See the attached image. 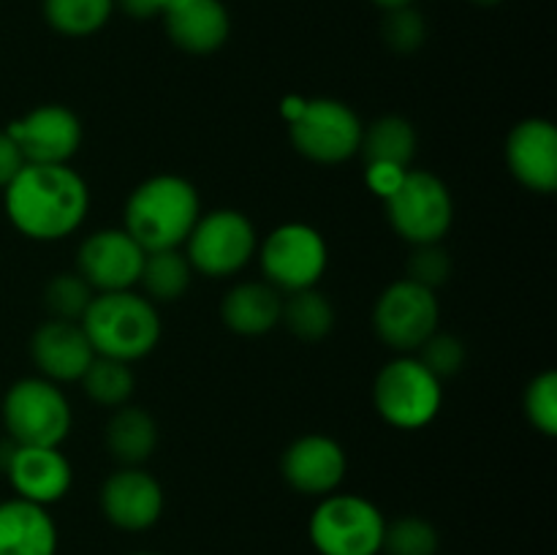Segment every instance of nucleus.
Returning a JSON list of instances; mask_svg holds the SVG:
<instances>
[{"label":"nucleus","mask_w":557,"mask_h":555,"mask_svg":"<svg viewBox=\"0 0 557 555\" xmlns=\"http://www.w3.org/2000/svg\"><path fill=\"white\" fill-rule=\"evenodd\" d=\"M381 38L386 47L397 54H411L428 41V22L417 5H403V9L384 11L381 22Z\"/></svg>","instance_id":"obj_30"},{"label":"nucleus","mask_w":557,"mask_h":555,"mask_svg":"<svg viewBox=\"0 0 557 555\" xmlns=\"http://www.w3.org/2000/svg\"><path fill=\"white\" fill-rule=\"evenodd\" d=\"M20 145L27 163L38 166H60L69 163L82 147V120L63 103H44L16 118L5 128Z\"/></svg>","instance_id":"obj_14"},{"label":"nucleus","mask_w":557,"mask_h":555,"mask_svg":"<svg viewBox=\"0 0 557 555\" xmlns=\"http://www.w3.org/2000/svg\"><path fill=\"white\" fill-rule=\"evenodd\" d=\"M201 215V199L194 183L180 174H156L131 190L123 210V229L145 248H183Z\"/></svg>","instance_id":"obj_2"},{"label":"nucleus","mask_w":557,"mask_h":555,"mask_svg":"<svg viewBox=\"0 0 557 555\" xmlns=\"http://www.w3.org/2000/svg\"><path fill=\"white\" fill-rule=\"evenodd\" d=\"M281 324L302 343H321L335 326V305L319 288H302L283 299Z\"/></svg>","instance_id":"obj_25"},{"label":"nucleus","mask_w":557,"mask_h":555,"mask_svg":"<svg viewBox=\"0 0 557 555\" xmlns=\"http://www.w3.org/2000/svg\"><path fill=\"white\" fill-rule=\"evenodd\" d=\"M114 9L128 14L131 20H152V16H161V9H158L156 0H114Z\"/></svg>","instance_id":"obj_36"},{"label":"nucleus","mask_w":557,"mask_h":555,"mask_svg":"<svg viewBox=\"0 0 557 555\" xmlns=\"http://www.w3.org/2000/svg\"><path fill=\"white\" fill-rule=\"evenodd\" d=\"M114 14V0H44V20L65 38H87L103 30Z\"/></svg>","instance_id":"obj_26"},{"label":"nucleus","mask_w":557,"mask_h":555,"mask_svg":"<svg viewBox=\"0 0 557 555\" xmlns=\"http://www.w3.org/2000/svg\"><path fill=\"white\" fill-rule=\"evenodd\" d=\"M408 169H400V166H384V163H370V166H364V180H368V188L373 190L375 196H381V199H386V196L392 194V190L400 185V180L406 177Z\"/></svg>","instance_id":"obj_35"},{"label":"nucleus","mask_w":557,"mask_h":555,"mask_svg":"<svg viewBox=\"0 0 557 555\" xmlns=\"http://www.w3.org/2000/svg\"><path fill=\"white\" fill-rule=\"evenodd\" d=\"M156 3H158V9H161V16H163L169 9H174V5L185 3V0H156Z\"/></svg>","instance_id":"obj_38"},{"label":"nucleus","mask_w":557,"mask_h":555,"mask_svg":"<svg viewBox=\"0 0 557 555\" xmlns=\"http://www.w3.org/2000/svg\"><path fill=\"white\" fill-rule=\"evenodd\" d=\"M145 248L120 229H98L82 239L76 250V272L96 294L128 292L139 286Z\"/></svg>","instance_id":"obj_13"},{"label":"nucleus","mask_w":557,"mask_h":555,"mask_svg":"<svg viewBox=\"0 0 557 555\" xmlns=\"http://www.w3.org/2000/svg\"><path fill=\"white\" fill-rule=\"evenodd\" d=\"M79 324L98 357L128 365L156 351L163 332L158 305L136 288L96 294Z\"/></svg>","instance_id":"obj_3"},{"label":"nucleus","mask_w":557,"mask_h":555,"mask_svg":"<svg viewBox=\"0 0 557 555\" xmlns=\"http://www.w3.org/2000/svg\"><path fill=\"white\" fill-rule=\"evenodd\" d=\"M417 359L435 375V379H451L462 370L468 359V348L466 343L460 341L451 332H438L435 330L422 346L417 348Z\"/></svg>","instance_id":"obj_32"},{"label":"nucleus","mask_w":557,"mask_h":555,"mask_svg":"<svg viewBox=\"0 0 557 555\" xmlns=\"http://www.w3.org/2000/svg\"><path fill=\"white\" fill-rule=\"evenodd\" d=\"M373 406L392 428L422 430L444 406V381L435 379L417 357L400 354L375 375Z\"/></svg>","instance_id":"obj_5"},{"label":"nucleus","mask_w":557,"mask_h":555,"mask_svg":"<svg viewBox=\"0 0 557 555\" xmlns=\"http://www.w3.org/2000/svg\"><path fill=\"white\" fill-rule=\"evenodd\" d=\"M0 468L16 498L52 506L69 495L74 471L60 446H20L11 439L0 444Z\"/></svg>","instance_id":"obj_12"},{"label":"nucleus","mask_w":557,"mask_h":555,"mask_svg":"<svg viewBox=\"0 0 557 555\" xmlns=\"http://www.w3.org/2000/svg\"><path fill=\"white\" fill-rule=\"evenodd\" d=\"M30 359L44 379L54 384H69L85 375V370L96 359V351L79 321L49 319L33 332Z\"/></svg>","instance_id":"obj_18"},{"label":"nucleus","mask_w":557,"mask_h":555,"mask_svg":"<svg viewBox=\"0 0 557 555\" xmlns=\"http://www.w3.org/2000/svg\"><path fill=\"white\" fill-rule=\"evenodd\" d=\"M27 166L25 156H22L20 145L11 139L9 131H0V190Z\"/></svg>","instance_id":"obj_34"},{"label":"nucleus","mask_w":557,"mask_h":555,"mask_svg":"<svg viewBox=\"0 0 557 555\" xmlns=\"http://www.w3.org/2000/svg\"><path fill=\"white\" fill-rule=\"evenodd\" d=\"M283 297L267 281H245L226 292L221 303V319L232 332L259 337L281 324Z\"/></svg>","instance_id":"obj_21"},{"label":"nucleus","mask_w":557,"mask_h":555,"mask_svg":"<svg viewBox=\"0 0 557 555\" xmlns=\"http://www.w3.org/2000/svg\"><path fill=\"white\" fill-rule=\"evenodd\" d=\"M362 120L337 98H313L305 101L297 118L288 123V136L299 156L313 163L335 166L359 156L362 145Z\"/></svg>","instance_id":"obj_10"},{"label":"nucleus","mask_w":557,"mask_h":555,"mask_svg":"<svg viewBox=\"0 0 557 555\" xmlns=\"http://www.w3.org/2000/svg\"><path fill=\"white\" fill-rule=\"evenodd\" d=\"M3 207L11 226L36 243L65 239L85 223L90 190L85 177L69 163L38 166L27 163L3 188Z\"/></svg>","instance_id":"obj_1"},{"label":"nucleus","mask_w":557,"mask_h":555,"mask_svg":"<svg viewBox=\"0 0 557 555\" xmlns=\"http://www.w3.org/2000/svg\"><path fill=\"white\" fill-rule=\"evenodd\" d=\"M384 201L395 234L411 245L444 243L455 223L449 185L428 169H408L400 185Z\"/></svg>","instance_id":"obj_7"},{"label":"nucleus","mask_w":557,"mask_h":555,"mask_svg":"<svg viewBox=\"0 0 557 555\" xmlns=\"http://www.w3.org/2000/svg\"><path fill=\"white\" fill-rule=\"evenodd\" d=\"M190 281H194V267H190L185 250H152L145 256L139 286L150 303H177L190 288Z\"/></svg>","instance_id":"obj_24"},{"label":"nucleus","mask_w":557,"mask_h":555,"mask_svg":"<svg viewBox=\"0 0 557 555\" xmlns=\"http://www.w3.org/2000/svg\"><path fill=\"white\" fill-rule=\"evenodd\" d=\"M103 444L120 466H145L158 446L156 419L145 408L125 403L114 408L112 419L107 422Z\"/></svg>","instance_id":"obj_22"},{"label":"nucleus","mask_w":557,"mask_h":555,"mask_svg":"<svg viewBox=\"0 0 557 555\" xmlns=\"http://www.w3.org/2000/svg\"><path fill=\"white\" fill-rule=\"evenodd\" d=\"M417 145V131H413L411 120L400 118V114H384L364 125L359 156L364 158V166L384 163V166L411 169Z\"/></svg>","instance_id":"obj_23"},{"label":"nucleus","mask_w":557,"mask_h":555,"mask_svg":"<svg viewBox=\"0 0 557 555\" xmlns=\"http://www.w3.org/2000/svg\"><path fill=\"white\" fill-rule=\"evenodd\" d=\"M92 297H96V292L87 286V281L76 270L60 272L44 288V305H47L49 316L60 321H82Z\"/></svg>","instance_id":"obj_29"},{"label":"nucleus","mask_w":557,"mask_h":555,"mask_svg":"<svg viewBox=\"0 0 557 555\" xmlns=\"http://www.w3.org/2000/svg\"><path fill=\"white\" fill-rule=\"evenodd\" d=\"M98 504L109 526L125 533H141L161 520L166 493L161 482L141 466H120L101 484Z\"/></svg>","instance_id":"obj_15"},{"label":"nucleus","mask_w":557,"mask_h":555,"mask_svg":"<svg viewBox=\"0 0 557 555\" xmlns=\"http://www.w3.org/2000/svg\"><path fill=\"white\" fill-rule=\"evenodd\" d=\"M506 166L522 188L533 194L557 190V128L553 120L528 118L506 136Z\"/></svg>","instance_id":"obj_17"},{"label":"nucleus","mask_w":557,"mask_h":555,"mask_svg":"<svg viewBox=\"0 0 557 555\" xmlns=\"http://www.w3.org/2000/svg\"><path fill=\"white\" fill-rule=\"evenodd\" d=\"M79 381L82 386H85L87 397L103 408L125 406V403L131 400V395H134L136 386L134 370H131L128 362L98 357V354Z\"/></svg>","instance_id":"obj_27"},{"label":"nucleus","mask_w":557,"mask_h":555,"mask_svg":"<svg viewBox=\"0 0 557 555\" xmlns=\"http://www.w3.org/2000/svg\"><path fill=\"white\" fill-rule=\"evenodd\" d=\"M471 3L484 5V9H490V5H500V3H504V0H471Z\"/></svg>","instance_id":"obj_39"},{"label":"nucleus","mask_w":557,"mask_h":555,"mask_svg":"<svg viewBox=\"0 0 557 555\" xmlns=\"http://www.w3.org/2000/svg\"><path fill=\"white\" fill-rule=\"evenodd\" d=\"M131 555H158V553H131Z\"/></svg>","instance_id":"obj_40"},{"label":"nucleus","mask_w":557,"mask_h":555,"mask_svg":"<svg viewBox=\"0 0 557 555\" xmlns=\"http://www.w3.org/2000/svg\"><path fill=\"white\" fill-rule=\"evenodd\" d=\"M384 531V511L354 493L324 495L308 520V539L319 555H381Z\"/></svg>","instance_id":"obj_4"},{"label":"nucleus","mask_w":557,"mask_h":555,"mask_svg":"<svg viewBox=\"0 0 557 555\" xmlns=\"http://www.w3.org/2000/svg\"><path fill=\"white\" fill-rule=\"evenodd\" d=\"M441 539L430 520L417 515L397 517L395 522H386L384 547L386 555H438Z\"/></svg>","instance_id":"obj_28"},{"label":"nucleus","mask_w":557,"mask_h":555,"mask_svg":"<svg viewBox=\"0 0 557 555\" xmlns=\"http://www.w3.org/2000/svg\"><path fill=\"white\" fill-rule=\"evenodd\" d=\"M348 471L346 449L324 433L299 435L281 457V473L286 484L310 498L337 493Z\"/></svg>","instance_id":"obj_16"},{"label":"nucleus","mask_w":557,"mask_h":555,"mask_svg":"<svg viewBox=\"0 0 557 555\" xmlns=\"http://www.w3.org/2000/svg\"><path fill=\"white\" fill-rule=\"evenodd\" d=\"M441 305L433 288L400 278L379 294L373 308V330L381 343L395 351H417L438 330Z\"/></svg>","instance_id":"obj_11"},{"label":"nucleus","mask_w":557,"mask_h":555,"mask_svg":"<svg viewBox=\"0 0 557 555\" xmlns=\"http://www.w3.org/2000/svg\"><path fill=\"white\" fill-rule=\"evenodd\" d=\"M256 250H259V234L253 221L245 212L228 207L199 215L194 232L185 239V256L190 267L207 278L237 275L253 261Z\"/></svg>","instance_id":"obj_8"},{"label":"nucleus","mask_w":557,"mask_h":555,"mask_svg":"<svg viewBox=\"0 0 557 555\" xmlns=\"http://www.w3.org/2000/svg\"><path fill=\"white\" fill-rule=\"evenodd\" d=\"M5 433L20 446H60L71 433L69 397L54 381L44 375H27L14 381L3 397Z\"/></svg>","instance_id":"obj_6"},{"label":"nucleus","mask_w":557,"mask_h":555,"mask_svg":"<svg viewBox=\"0 0 557 555\" xmlns=\"http://www.w3.org/2000/svg\"><path fill=\"white\" fill-rule=\"evenodd\" d=\"M166 36L188 54H212L232 36V14L223 0H185L163 14Z\"/></svg>","instance_id":"obj_19"},{"label":"nucleus","mask_w":557,"mask_h":555,"mask_svg":"<svg viewBox=\"0 0 557 555\" xmlns=\"http://www.w3.org/2000/svg\"><path fill=\"white\" fill-rule=\"evenodd\" d=\"M381 11H392V9H403V5H413L417 0H373Z\"/></svg>","instance_id":"obj_37"},{"label":"nucleus","mask_w":557,"mask_h":555,"mask_svg":"<svg viewBox=\"0 0 557 555\" xmlns=\"http://www.w3.org/2000/svg\"><path fill=\"white\" fill-rule=\"evenodd\" d=\"M261 275L277 292H302L319 286L330 264V248L319 229L310 223H283L259 243Z\"/></svg>","instance_id":"obj_9"},{"label":"nucleus","mask_w":557,"mask_h":555,"mask_svg":"<svg viewBox=\"0 0 557 555\" xmlns=\"http://www.w3.org/2000/svg\"><path fill=\"white\" fill-rule=\"evenodd\" d=\"M408 281L428 286L438 292L446 281L451 278V254L441 243L413 245V254L406 267Z\"/></svg>","instance_id":"obj_33"},{"label":"nucleus","mask_w":557,"mask_h":555,"mask_svg":"<svg viewBox=\"0 0 557 555\" xmlns=\"http://www.w3.org/2000/svg\"><path fill=\"white\" fill-rule=\"evenodd\" d=\"M522 408L531 422L533 430L553 439L557 435V373L555 370H544L536 379L528 384L525 397H522Z\"/></svg>","instance_id":"obj_31"},{"label":"nucleus","mask_w":557,"mask_h":555,"mask_svg":"<svg viewBox=\"0 0 557 555\" xmlns=\"http://www.w3.org/2000/svg\"><path fill=\"white\" fill-rule=\"evenodd\" d=\"M58 542L47 506L16 495L0 504V555H58Z\"/></svg>","instance_id":"obj_20"}]
</instances>
